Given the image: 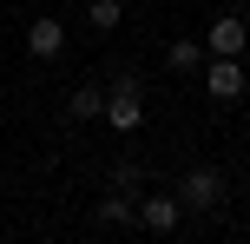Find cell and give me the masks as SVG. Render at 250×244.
Listing matches in <instances>:
<instances>
[{"instance_id": "5b68a950", "label": "cell", "mask_w": 250, "mask_h": 244, "mask_svg": "<svg viewBox=\"0 0 250 244\" xmlns=\"http://www.w3.org/2000/svg\"><path fill=\"white\" fill-rule=\"evenodd\" d=\"M204 92H211L217 106H237L244 92H250V73H244V60H217V53H211V66H204Z\"/></svg>"}, {"instance_id": "ba28073f", "label": "cell", "mask_w": 250, "mask_h": 244, "mask_svg": "<svg viewBox=\"0 0 250 244\" xmlns=\"http://www.w3.org/2000/svg\"><path fill=\"white\" fill-rule=\"evenodd\" d=\"M99 224H112V231L119 224H138V198L132 192H105L99 198Z\"/></svg>"}, {"instance_id": "30bf717a", "label": "cell", "mask_w": 250, "mask_h": 244, "mask_svg": "<svg viewBox=\"0 0 250 244\" xmlns=\"http://www.w3.org/2000/svg\"><path fill=\"white\" fill-rule=\"evenodd\" d=\"M119 20H125V0H86V26L92 33H119Z\"/></svg>"}, {"instance_id": "6da1fadb", "label": "cell", "mask_w": 250, "mask_h": 244, "mask_svg": "<svg viewBox=\"0 0 250 244\" xmlns=\"http://www.w3.org/2000/svg\"><path fill=\"white\" fill-rule=\"evenodd\" d=\"M105 126L112 132H138L145 126V86H138L132 73H119L112 92H105Z\"/></svg>"}, {"instance_id": "8992f818", "label": "cell", "mask_w": 250, "mask_h": 244, "mask_svg": "<svg viewBox=\"0 0 250 244\" xmlns=\"http://www.w3.org/2000/svg\"><path fill=\"white\" fill-rule=\"evenodd\" d=\"M26 53H33V60H60V53H66V20L40 13V20L26 26Z\"/></svg>"}, {"instance_id": "9c48e42d", "label": "cell", "mask_w": 250, "mask_h": 244, "mask_svg": "<svg viewBox=\"0 0 250 244\" xmlns=\"http://www.w3.org/2000/svg\"><path fill=\"white\" fill-rule=\"evenodd\" d=\"M66 112H73V119H105V86H92V79H86V86H73Z\"/></svg>"}, {"instance_id": "3957f363", "label": "cell", "mask_w": 250, "mask_h": 244, "mask_svg": "<svg viewBox=\"0 0 250 244\" xmlns=\"http://www.w3.org/2000/svg\"><path fill=\"white\" fill-rule=\"evenodd\" d=\"M178 198H185V211H217L224 205V172L217 165H191L185 185H178Z\"/></svg>"}, {"instance_id": "7a4b0ae2", "label": "cell", "mask_w": 250, "mask_h": 244, "mask_svg": "<svg viewBox=\"0 0 250 244\" xmlns=\"http://www.w3.org/2000/svg\"><path fill=\"white\" fill-rule=\"evenodd\" d=\"M178 224H185V198H165V192H145L138 198V231H151V238H171Z\"/></svg>"}, {"instance_id": "277c9868", "label": "cell", "mask_w": 250, "mask_h": 244, "mask_svg": "<svg viewBox=\"0 0 250 244\" xmlns=\"http://www.w3.org/2000/svg\"><path fill=\"white\" fill-rule=\"evenodd\" d=\"M204 53H217V60H244V53H250V20H244V13H217L211 33H204Z\"/></svg>"}, {"instance_id": "8fae6325", "label": "cell", "mask_w": 250, "mask_h": 244, "mask_svg": "<svg viewBox=\"0 0 250 244\" xmlns=\"http://www.w3.org/2000/svg\"><path fill=\"white\" fill-rule=\"evenodd\" d=\"M112 192H138V165H112Z\"/></svg>"}, {"instance_id": "52a82bcc", "label": "cell", "mask_w": 250, "mask_h": 244, "mask_svg": "<svg viewBox=\"0 0 250 244\" xmlns=\"http://www.w3.org/2000/svg\"><path fill=\"white\" fill-rule=\"evenodd\" d=\"M165 66H171L178 79H191L204 66V40H165Z\"/></svg>"}]
</instances>
